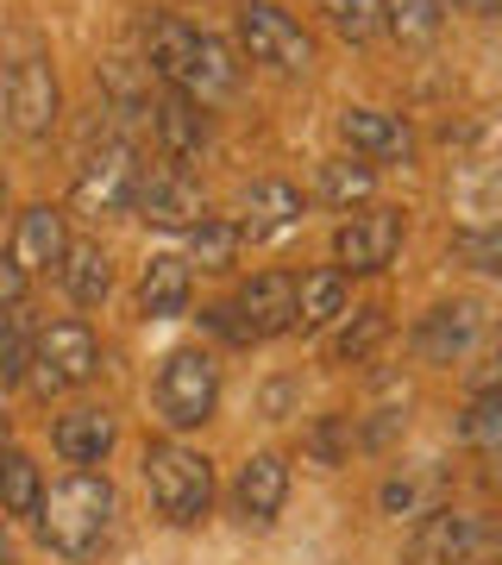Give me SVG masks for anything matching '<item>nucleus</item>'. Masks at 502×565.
Here are the masks:
<instances>
[{
	"label": "nucleus",
	"mask_w": 502,
	"mask_h": 565,
	"mask_svg": "<svg viewBox=\"0 0 502 565\" xmlns=\"http://www.w3.org/2000/svg\"><path fill=\"white\" fill-rule=\"evenodd\" d=\"M145 70L170 95H189L195 107H221L239 95V57L226 51V39L177 20V13H151L145 20Z\"/></svg>",
	"instance_id": "obj_1"
},
{
	"label": "nucleus",
	"mask_w": 502,
	"mask_h": 565,
	"mask_svg": "<svg viewBox=\"0 0 502 565\" xmlns=\"http://www.w3.org/2000/svg\"><path fill=\"white\" fill-rule=\"evenodd\" d=\"M114 484L100 478V471H88V465H76L70 478H57V484L44 490V509H39V534L51 553H63V559H88L100 541H107V527H114Z\"/></svg>",
	"instance_id": "obj_2"
},
{
	"label": "nucleus",
	"mask_w": 502,
	"mask_h": 565,
	"mask_svg": "<svg viewBox=\"0 0 502 565\" xmlns=\"http://www.w3.org/2000/svg\"><path fill=\"white\" fill-rule=\"evenodd\" d=\"M145 490L170 527H195L214 509V465L182 440H151L145 446Z\"/></svg>",
	"instance_id": "obj_3"
},
{
	"label": "nucleus",
	"mask_w": 502,
	"mask_h": 565,
	"mask_svg": "<svg viewBox=\"0 0 502 565\" xmlns=\"http://www.w3.org/2000/svg\"><path fill=\"white\" fill-rule=\"evenodd\" d=\"M233 32H239V51L277 76H308L314 70V39L296 13H282L277 0H239L233 7Z\"/></svg>",
	"instance_id": "obj_4"
},
{
	"label": "nucleus",
	"mask_w": 502,
	"mask_h": 565,
	"mask_svg": "<svg viewBox=\"0 0 502 565\" xmlns=\"http://www.w3.org/2000/svg\"><path fill=\"white\" fill-rule=\"evenodd\" d=\"M214 408H221V364H214V352H201V345L170 352L163 371H158V415H163V427L189 434V427H201Z\"/></svg>",
	"instance_id": "obj_5"
},
{
	"label": "nucleus",
	"mask_w": 502,
	"mask_h": 565,
	"mask_svg": "<svg viewBox=\"0 0 502 565\" xmlns=\"http://www.w3.org/2000/svg\"><path fill=\"white\" fill-rule=\"evenodd\" d=\"M95 371H100L95 333H88L82 321H57V327H44L39 345H32V371H25V384H32L39 403H51V396H63V390H82Z\"/></svg>",
	"instance_id": "obj_6"
},
{
	"label": "nucleus",
	"mask_w": 502,
	"mask_h": 565,
	"mask_svg": "<svg viewBox=\"0 0 502 565\" xmlns=\"http://www.w3.org/2000/svg\"><path fill=\"white\" fill-rule=\"evenodd\" d=\"M132 214L151 226H163V233H195L201 221H207V195H201V182L182 170V163L170 158H145L139 163V189H132Z\"/></svg>",
	"instance_id": "obj_7"
},
{
	"label": "nucleus",
	"mask_w": 502,
	"mask_h": 565,
	"mask_svg": "<svg viewBox=\"0 0 502 565\" xmlns=\"http://www.w3.org/2000/svg\"><path fill=\"white\" fill-rule=\"evenodd\" d=\"M63 114V88L51 57H20L0 70V120L13 126L20 139H44Z\"/></svg>",
	"instance_id": "obj_8"
},
{
	"label": "nucleus",
	"mask_w": 502,
	"mask_h": 565,
	"mask_svg": "<svg viewBox=\"0 0 502 565\" xmlns=\"http://www.w3.org/2000/svg\"><path fill=\"white\" fill-rule=\"evenodd\" d=\"M402 565H490V515H464L446 503L440 515L415 522Z\"/></svg>",
	"instance_id": "obj_9"
},
{
	"label": "nucleus",
	"mask_w": 502,
	"mask_h": 565,
	"mask_svg": "<svg viewBox=\"0 0 502 565\" xmlns=\"http://www.w3.org/2000/svg\"><path fill=\"white\" fill-rule=\"evenodd\" d=\"M402 252V207H359L352 221L333 233V264L345 277H377Z\"/></svg>",
	"instance_id": "obj_10"
},
{
	"label": "nucleus",
	"mask_w": 502,
	"mask_h": 565,
	"mask_svg": "<svg viewBox=\"0 0 502 565\" xmlns=\"http://www.w3.org/2000/svg\"><path fill=\"white\" fill-rule=\"evenodd\" d=\"M139 151L126 139H107L95 151V158L82 163L76 177V202L88 207V214H132V189H139Z\"/></svg>",
	"instance_id": "obj_11"
},
{
	"label": "nucleus",
	"mask_w": 502,
	"mask_h": 565,
	"mask_svg": "<svg viewBox=\"0 0 502 565\" xmlns=\"http://www.w3.org/2000/svg\"><path fill=\"white\" fill-rule=\"evenodd\" d=\"M296 308H301V282L282 277V270H264V277H252L233 296V315H239L245 340H277V333H289L296 327Z\"/></svg>",
	"instance_id": "obj_12"
},
{
	"label": "nucleus",
	"mask_w": 502,
	"mask_h": 565,
	"mask_svg": "<svg viewBox=\"0 0 502 565\" xmlns=\"http://www.w3.org/2000/svg\"><path fill=\"white\" fill-rule=\"evenodd\" d=\"M340 139L364 163H408L415 158V126L402 120V114H383V107H345Z\"/></svg>",
	"instance_id": "obj_13"
},
{
	"label": "nucleus",
	"mask_w": 502,
	"mask_h": 565,
	"mask_svg": "<svg viewBox=\"0 0 502 565\" xmlns=\"http://www.w3.org/2000/svg\"><path fill=\"white\" fill-rule=\"evenodd\" d=\"M446 497H452V478H446V465H402L389 471L377 490V509L383 515H396V522H427V515H440Z\"/></svg>",
	"instance_id": "obj_14"
},
{
	"label": "nucleus",
	"mask_w": 502,
	"mask_h": 565,
	"mask_svg": "<svg viewBox=\"0 0 502 565\" xmlns=\"http://www.w3.org/2000/svg\"><path fill=\"white\" fill-rule=\"evenodd\" d=\"M289 503V465L282 452H252L239 465V484H233V509H239L245 527H270Z\"/></svg>",
	"instance_id": "obj_15"
},
{
	"label": "nucleus",
	"mask_w": 502,
	"mask_h": 565,
	"mask_svg": "<svg viewBox=\"0 0 502 565\" xmlns=\"http://www.w3.org/2000/svg\"><path fill=\"white\" fill-rule=\"evenodd\" d=\"M478 333H483L478 302H440L415 321V352H421L427 364H459L464 352L478 345Z\"/></svg>",
	"instance_id": "obj_16"
},
{
	"label": "nucleus",
	"mask_w": 502,
	"mask_h": 565,
	"mask_svg": "<svg viewBox=\"0 0 502 565\" xmlns=\"http://www.w3.org/2000/svg\"><path fill=\"white\" fill-rule=\"evenodd\" d=\"M151 132H158L163 158L189 170L207 151V107H195L189 95H163V102H151Z\"/></svg>",
	"instance_id": "obj_17"
},
{
	"label": "nucleus",
	"mask_w": 502,
	"mask_h": 565,
	"mask_svg": "<svg viewBox=\"0 0 502 565\" xmlns=\"http://www.w3.org/2000/svg\"><path fill=\"white\" fill-rule=\"evenodd\" d=\"M301 221V189L282 177H258L252 189L239 195V226L245 239H277V233H289V226Z\"/></svg>",
	"instance_id": "obj_18"
},
{
	"label": "nucleus",
	"mask_w": 502,
	"mask_h": 565,
	"mask_svg": "<svg viewBox=\"0 0 502 565\" xmlns=\"http://www.w3.org/2000/svg\"><path fill=\"white\" fill-rule=\"evenodd\" d=\"M70 226H63V207L39 202L20 214V233H13V258L25 264V277L32 270H63V258H70Z\"/></svg>",
	"instance_id": "obj_19"
},
{
	"label": "nucleus",
	"mask_w": 502,
	"mask_h": 565,
	"mask_svg": "<svg viewBox=\"0 0 502 565\" xmlns=\"http://www.w3.org/2000/svg\"><path fill=\"white\" fill-rule=\"evenodd\" d=\"M114 415L107 408H95V403H82V408H70V415H57V427H51V440H57V452L70 465H100L107 452H114Z\"/></svg>",
	"instance_id": "obj_20"
},
{
	"label": "nucleus",
	"mask_w": 502,
	"mask_h": 565,
	"mask_svg": "<svg viewBox=\"0 0 502 565\" xmlns=\"http://www.w3.org/2000/svg\"><path fill=\"white\" fill-rule=\"evenodd\" d=\"M182 308H189V258L158 252V258L145 264V277H139V315H151V321H177Z\"/></svg>",
	"instance_id": "obj_21"
},
{
	"label": "nucleus",
	"mask_w": 502,
	"mask_h": 565,
	"mask_svg": "<svg viewBox=\"0 0 502 565\" xmlns=\"http://www.w3.org/2000/svg\"><path fill=\"white\" fill-rule=\"evenodd\" d=\"M57 277H63V289H70L76 308H95V302H107V289H114V264H107V252H100L95 239H76Z\"/></svg>",
	"instance_id": "obj_22"
},
{
	"label": "nucleus",
	"mask_w": 502,
	"mask_h": 565,
	"mask_svg": "<svg viewBox=\"0 0 502 565\" xmlns=\"http://www.w3.org/2000/svg\"><path fill=\"white\" fill-rule=\"evenodd\" d=\"M345 270L340 264H327V270H308L301 277V308H296V327L301 333H314V327H327V321H340L345 315Z\"/></svg>",
	"instance_id": "obj_23"
},
{
	"label": "nucleus",
	"mask_w": 502,
	"mask_h": 565,
	"mask_svg": "<svg viewBox=\"0 0 502 565\" xmlns=\"http://www.w3.org/2000/svg\"><path fill=\"white\" fill-rule=\"evenodd\" d=\"M0 509L7 515H39L44 509V478L32 452H20V446H0Z\"/></svg>",
	"instance_id": "obj_24"
},
{
	"label": "nucleus",
	"mask_w": 502,
	"mask_h": 565,
	"mask_svg": "<svg viewBox=\"0 0 502 565\" xmlns=\"http://www.w3.org/2000/svg\"><path fill=\"white\" fill-rule=\"evenodd\" d=\"M446 25V0H383V32L396 44H434Z\"/></svg>",
	"instance_id": "obj_25"
},
{
	"label": "nucleus",
	"mask_w": 502,
	"mask_h": 565,
	"mask_svg": "<svg viewBox=\"0 0 502 565\" xmlns=\"http://www.w3.org/2000/svg\"><path fill=\"white\" fill-rule=\"evenodd\" d=\"M321 202L327 207H364L371 202V189H377V163H364V158H333L321 163Z\"/></svg>",
	"instance_id": "obj_26"
},
{
	"label": "nucleus",
	"mask_w": 502,
	"mask_h": 565,
	"mask_svg": "<svg viewBox=\"0 0 502 565\" xmlns=\"http://www.w3.org/2000/svg\"><path fill=\"white\" fill-rule=\"evenodd\" d=\"M239 245H245V226H239V221H221V214H207V221L189 233V264H201V270H233Z\"/></svg>",
	"instance_id": "obj_27"
},
{
	"label": "nucleus",
	"mask_w": 502,
	"mask_h": 565,
	"mask_svg": "<svg viewBox=\"0 0 502 565\" xmlns=\"http://www.w3.org/2000/svg\"><path fill=\"white\" fill-rule=\"evenodd\" d=\"M32 345H39L32 315L25 308H0V390L20 384L25 371H32Z\"/></svg>",
	"instance_id": "obj_28"
},
{
	"label": "nucleus",
	"mask_w": 502,
	"mask_h": 565,
	"mask_svg": "<svg viewBox=\"0 0 502 565\" xmlns=\"http://www.w3.org/2000/svg\"><path fill=\"white\" fill-rule=\"evenodd\" d=\"M383 333H389V315H383V308H359V315H345V327L333 333V359H340V364H364L383 345Z\"/></svg>",
	"instance_id": "obj_29"
},
{
	"label": "nucleus",
	"mask_w": 502,
	"mask_h": 565,
	"mask_svg": "<svg viewBox=\"0 0 502 565\" xmlns=\"http://www.w3.org/2000/svg\"><path fill=\"white\" fill-rule=\"evenodd\" d=\"M321 13L345 44H371L383 32V0H321Z\"/></svg>",
	"instance_id": "obj_30"
},
{
	"label": "nucleus",
	"mask_w": 502,
	"mask_h": 565,
	"mask_svg": "<svg viewBox=\"0 0 502 565\" xmlns=\"http://www.w3.org/2000/svg\"><path fill=\"white\" fill-rule=\"evenodd\" d=\"M308 459L314 465H345L352 459V446H359V427H352V415H321V422L308 427Z\"/></svg>",
	"instance_id": "obj_31"
},
{
	"label": "nucleus",
	"mask_w": 502,
	"mask_h": 565,
	"mask_svg": "<svg viewBox=\"0 0 502 565\" xmlns=\"http://www.w3.org/2000/svg\"><path fill=\"white\" fill-rule=\"evenodd\" d=\"M459 440L478 446L483 459L502 452V396H471V408L459 415Z\"/></svg>",
	"instance_id": "obj_32"
},
{
	"label": "nucleus",
	"mask_w": 502,
	"mask_h": 565,
	"mask_svg": "<svg viewBox=\"0 0 502 565\" xmlns=\"http://www.w3.org/2000/svg\"><path fill=\"white\" fill-rule=\"evenodd\" d=\"M452 258L471 264V270H490V277H502V221L459 233V239H452Z\"/></svg>",
	"instance_id": "obj_33"
},
{
	"label": "nucleus",
	"mask_w": 502,
	"mask_h": 565,
	"mask_svg": "<svg viewBox=\"0 0 502 565\" xmlns=\"http://www.w3.org/2000/svg\"><path fill=\"white\" fill-rule=\"evenodd\" d=\"M25 302V264L13 252H0V308H20Z\"/></svg>",
	"instance_id": "obj_34"
},
{
	"label": "nucleus",
	"mask_w": 502,
	"mask_h": 565,
	"mask_svg": "<svg viewBox=\"0 0 502 565\" xmlns=\"http://www.w3.org/2000/svg\"><path fill=\"white\" fill-rule=\"evenodd\" d=\"M471 390H478V396H502V352L490 364H478V371H471Z\"/></svg>",
	"instance_id": "obj_35"
},
{
	"label": "nucleus",
	"mask_w": 502,
	"mask_h": 565,
	"mask_svg": "<svg viewBox=\"0 0 502 565\" xmlns=\"http://www.w3.org/2000/svg\"><path fill=\"white\" fill-rule=\"evenodd\" d=\"M289 403H296V390H289V384L264 390V415H270V422H282V408H289Z\"/></svg>",
	"instance_id": "obj_36"
},
{
	"label": "nucleus",
	"mask_w": 502,
	"mask_h": 565,
	"mask_svg": "<svg viewBox=\"0 0 502 565\" xmlns=\"http://www.w3.org/2000/svg\"><path fill=\"white\" fill-rule=\"evenodd\" d=\"M464 13H478V20H502V0H452Z\"/></svg>",
	"instance_id": "obj_37"
},
{
	"label": "nucleus",
	"mask_w": 502,
	"mask_h": 565,
	"mask_svg": "<svg viewBox=\"0 0 502 565\" xmlns=\"http://www.w3.org/2000/svg\"><path fill=\"white\" fill-rule=\"evenodd\" d=\"M483 484L502 490V452H490V465H483Z\"/></svg>",
	"instance_id": "obj_38"
},
{
	"label": "nucleus",
	"mask_w": 502,
	"mask_h": 565,
	"mask_svg": "<svg viewBox=\"0 0 502 565\" xmlns=\"http://www.w3.org/2000/svg\"><path fill=\"white\" fill-rule=\"evenodd\" d=\"M490 565H502V522H490Z\"/></svg>",
	"instance_id": "obj_39"
},
{
	"label": "nucleus",
	"mask_w": 502,
	"mask_h": 565,
	"mask_svg": "<svg viewBox=\"0 0 502 565\" xmlns=\"http://www.w3.org/2000/svg\"><path fill=\"white\" fill-rule=\"evenodd\" d=\"M0 565H13V541H7V522H0Z\"/></svg>",
	"instance_id": "obj_40"
},
{
	"label": "nucleus",
	"mask_w": 502,
	"mask_h": 565,
	"mask_svg": "<svg viewBox=\"0 0 502 565\" xmlns=\"http://www.w3.org/2000/svg\"><path fill=\"white\" fill-rule=\"evenodd\" d=\"M490 189H496V202H502V163H496V177H490Z\"/></svg>",
	"instance_id": "obj_41"
},
{
	"label": "nucleus",
	"mask_w": 502,
	"mask_h": 565,
	"mask_svg": "<svg viewBox=\"0 0 502 565\" xmlns=\"http://www.w3.org/2000/svg\"><path fill=\"white\" fill-rule=\"evenodd\" d=\"M0 207H7V182H0Z\"/></svg>",
	"instance_id": "obj_42"
},
{
	"label": "nucleus",
	"mask_w": 502,
	"mask_h": 565,
	"mask_svg": "<svg viewBox=\"0 0 502 565\" xmlns=\"http://www.w3.org/2000/svg\"><path fill=\"white\" fill-rule=\"evenodd\" d=\"M0 427H7V408H0Z\"/></svg>",
	"instance_id": "obj_43"
}]
</instances>
